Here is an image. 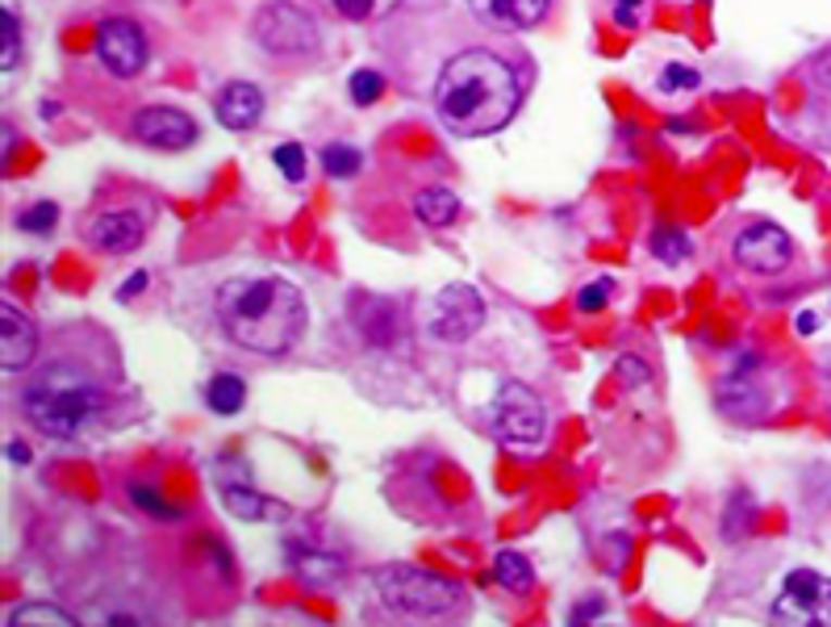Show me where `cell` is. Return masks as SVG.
Wrapping results in <instances>:
<instances>
[{
  "label": "cell",
  "instance_id": "6da1fadb",
  "mask_svg": "<svg viewBox=\"0 0 831 627\" xmlns=\"http://www.w3.org/2000/svg\"><path fill=\"white\" fill-rule=\"evenodd\" d=\"M522 101L518 76L493 51H459L443 63L435 80V113L456 138L498 135Z\"/></svg>",
  "mask_w": 831,
  "mask_h": 627
},
{
  "label": "cell",
  "instance_id": "7a4b0ae2",
  "mask_svg": "<svg viewBox=\"0 0 831 627\" xmlns=\"http://www.w3.org/2000/svg\"><path fill=\"white\" fill-rule=\"evenodd\" d=\"M217 323L235 348L285 355L305 330V301L285 276H235L214 298Z\"/></svg>",
  "mask_w": 831,
  "mask_h": 627
},
{
  "label": "cell",
  "instance_id": "3957f363",
  "mask_svg": "<svg viewBox=\"0 0 831 627\" xmlns=\"http://www.w3.org/2000/svg\"><path fill=\"white\" fill-rule=\"evenodd\" d=\"M22 414L51 439H80L105 414V385L88 368L51 364L22 389Z\"/></svg>",
  "mask_w": 831,
  "mask_h": 627
},
{
  "label": "cell",
  "instance_id": "277c9868",
  "mask_svg": "<svg viewBox=\"0 0 831 627\" xmlns=\"http://www.w3.org/2000/svg\"><path fill=\"white\" fill-rule=\"evenodd\" d=\"M373 586L389 611L414 615V619H443L464 606L456 581L430 569H414V565H380L373 573Z\"/></svg>",
  "mask_w": 831,
  "mask_h": 627
},
{
  "label": "cell",
  "instance_id": "5b68a950",
  "mask_svg": "<svg viewBox=\"0 0 831 627\" xmlns=\"http://www.w3.org/2000/svg\"><path fill=\"white\" fill-rule=\"evenodd\" d=\"M255 42L268 51V55H314L318 51V26L314 17L293 4V0H272L255 13L251 22Z\"/></svg>",
  "mask_w": 831,
  "mask_h": 627
},
{
  "label": "cell",
  "instance_id": "8992f818",
  "mask_svg": "<svg viewBox=\"0 0 831 627\" xmlns=\"http://www.w3.org/2000/svg\"><path fill=\"white\" fill-rule=\"evenodd\" d=\"M769 615L790 627H831V577L815 569L785 573Z\"/></svg>",
  "mask_w": 831,
  "mask_h": 627
},
{
  "label": "cell",
  "instance_id": "52a82bcc",
  "mask_svg": "<svg viewBox=\"0 0 831 627\" xmlns=\"http://www.w3.org/2000/svg\"><path fill=\"white\" fill-rule=\"evenodd\" d=\"M489 418H493L498 439L509 443V448H531V443H539L543 431H547L543 402H539L527 385H518V381H506L502 389H498Z\"/></svg>",
  "mask_w": 831,
  "mask_h": 627
},
{
  "label": "cell",
  "instance_id": "ba28073f",
  "mask_svg": "<svg viewBox=\"0 0 831 627\" xmlns=\"http://www.w3.org/2000/svg\"><path fill=\"white\" fill-rule=\"evenodd\" d=\"M484 323V301L468 285H448L435 305H430V335L443 343H464L473 339Z\"/></svg>",
  "mask_w": 831,
  "mask_h": 627
},
{
  "label": "cell",
  "instance_id": "9c48e42d",
  "mask_svg": "<svg viewBox=\"0 0 831 627\" xmlns=\"http://www.w3.org/2000/svg\"><path fill=\"white\" fill-rule=\"evenodd\" d=\"M97 55H101L109 76L130 80L147 67V34L130 17H105L97 29Z\"/></svg>",
  "mask_w": 831,
  "mask_h": 627
},
{
  "label": "cell",
  "instance_id": "30bf717a",
  "mask_svg": "<svg viewBox=\"0 0 831 627\" xmlns=\"http://www.w3.org/2000/svg\"><path fill=\"white\" fill-rule=\"evenodd\" d=\"M790 251H794V247H790V235H785L781 226H773V222H752V226H744V230L735 235V243H731L735 264L760 276L781 273V268L790 264Z\"/></svg>",
  "mask_w": 831,
  "mask_h": 627
},
{
  "label": "cell",
  "instance_id": "8fae6325",
  "mask_svg": "<svg viewBox=\"0 0 831 627\" xmlns=\"http://www.w3.org/2000/svg\"><path fill=\"white\" fill-rule=\"evenodd\" d=\"M351 318L360 335L373 348H398L405 335V314L393 298H373V293H355L351 298Z\"/></svg>",
  "mask_w": 831,
  "mask_h": 627
},
{
  "label": "cell",
  "instance_id": "7c38bea8",
  "mask_svg": "<svg viewBox=\"0 0 831 627\" xmlns=\"http://www.w3.org/2000/svg\"><path fill=\"white\" fill-rule=\"evenodd\" d=\"M135 138L155 147V151H185L197 142V122L180 110L151 105V110L135 113Z\"/></svg>",
  "mask_w": 831,
  "mask_h": 627
},
{
  "label": "cell",
  "instance_id": "4fadbf2b",
  "mask_svg": "<svg viewBox=\"0 0 831 627\" xmlns=\"http://www.w3.org/2000/svg\"><path fill=\"white\" fill-rule=\"evenodd\" d=\"M34 355H38V327L29 323L13 301H4L0 305V364H4V373L29 368Z\"/></svg>",
  "mask_w": 831,
  "mask_h": 627
},
{
  "label": "cell",
  "instance_id": "5bb4252c",
  "mask_svg": "<svg viewBox=\"0 0 831 627\" xmlns=\"http://www.w3.org/2000/svg\"><path fill=\"white\" fill-rule=\"evenodd\" d=\"M142 235H147V222L138 218L135 210H105L97 214L92 226H88V243L105 255H126V251H138L142 247Z\"/></svg>",
  "mask_w": 831,
  "mask_h": 627
},
{
  "label": "cell",
  "instance_id": "9a60e30c",
  "mask_svg": "<svg viewBox=\"0 0 831 627\" xmlns=\"http://www.w3.org/2000/svg\"><path fill=\"white\" fill-rule=\"evenodd\" d=\"M214 110H217V122H222L226 130H251V126L264 117V92H260L255 84L235 80L217 92Z\"/></svg>",
  "mask_w": 831,
  "mask_h": 627
},
{
  "label": "cell",
  "instance_id": "2e32d148",
  "mask_svg": "<svg viewBox=\"0 0 831 627\" xmlns=\"http://www.w3.org/2000/svg\"><path fill=\"white\" fill-rule=\"evenodd\" d=\"M552 0H473L477 17L493 29H536Z\"/></svg>",
  "mask_w": 831,
  "mask_h": 627
},
{
  "label": "cell",
  "instance_id": "e0dca14e",
  "mask_svg": "<svg viewBox=\"0 0 831 627\" xmlns=\"http://www.w3.org/2000/svg\"><path fill=\"white\" fill-rule=\"evenodd\" d=\"M222 506L235 518H247V523H272V518L289 515V506H280V502H272L264 493H255L251 486L230 481V477H222Z\"/></svg>",
  "mask_w": 831,
  "mask_h": 627
},
{
  "label": "cell",
  "instance_id": "ac0fdd59",
  "mask_svg": "<svg viewBox=\"0 0 831 627\" xmlns=\"http://www.w3.org/2000/svg\"><path fill=\"white\" fill-rule=\"evenodd\" d=\"M715 406L723 410L727 418H735V423H752V418H760L769 402H765V393L756 389V385H744V381H727L719 393H715Z\"/></svg>",
  "mask_w": 831,
  "mask_h": 627
},
{
  "label": "cell",
  "instance_id": "d6986e66",
  "mask_svg": "<svg viewBox=\"0 0 831 627\" xmlns=\"http://www.w3.org/2000/svg\"><path fill=\"white\" fill-rule=\"evenodd\" d=\"M289 565H293L305 581H314V586L339 581V573H343V561H339V556L318 552V548H301V544H289Z\"/></svg>",
  "mask_w": 831,
  "mask_h": 627
},
{
  "label": "cell",
  "instance_id": "ffe728a7",
  "mask_svg": "<svg viewBox=\"0 0 831 627\" xmlns=\"http://www.w3.org/2000/svg\"><path fill=\"white\" fill-rule=\"evenodd\" d=\"M414 214L427 222V226H448V222L459 214V201L452 189H443V185H430L414 197Z\"/></svg>",
  "mask_w": 831,
  "mask_h": 627
},
{
  "label": "cell",
  "instance_id": "44dd1931",
  "mask_svg": "<svg viewBox=\"0 0 831 627\" xmlns=\"http://www.w3.org/2000/svg\"><path fill=\"white\" fill-rule=\"evenodd\" d=\"M493 577H498V586L509 590V594H527L531 586H536V573L527 565V556H518V552H498L493 556Z\"/></svg>",
  "mask_w": 831,
  "mask_h": 627
},
{
  "label": "cell",
  "instance_id": "7402d4cb",
  "mask_svg": "<svg viewBox=\"0 0 831 627\" xmlns=\"http://www.w3.org/2000/svg\"><path fill=\"white\" fill-rule=\"evenodd\" d=\"M242 402H247V385L235 373H217L214 381L205 385V406L214 414H239Z\"/></svg>",
  "mask_w": 831,
  "mask_h": 627
},
{
  "label": "cell",
  "instance_id": "603a6c76",
  "mask_svg": "<svg viewBox=\"0 0 831 627\" xmlns=\"http://www.w3.org/2000/svg\"><path fill=\"white\" fill-rule=\"evenodd\" d=\"M9 624L13 627H29V624L67 627L72 624V615H67L63 606H54V602H26V606H13V611H9Z\"/></svg>",
  "mask_w": 831,
  "mask_h": 627
},
{
  "label": "cell",
  "instance_id": "cb8c5ba5",
  "mask_svg": "<svg viewBox=\"0 0 831 627\" xmlns=\"http://www.w3.org/2000/svg\"><path fill=\"white\" fill-rule=\"evenodd\" d=\"M398 0H326V9L335 13V17H343V22H373L380 13H389Z\"/></svg>",
  "mask_w": 831,
  "mask_h": 627
},
{
  "label": "cell",
  "instance_id": "d4e9b609",
  "mask_svg": "<svg viewBox=\"0 0 831 627\" xmlns=\"http://www.w3.org/2000/svg\"><path fill=\"white\" fill-rule=\"evenodd\" d=\"M22 63V26L13 9H0V67L13 72Z\"/></svg>",
  "mask_w": 831,
  "mask_h": 627
},
{
  "label": "cell",
  "instance_id": "484cf974",
  "mask_svg": "<svg viewBox=\"0 0 831 627\" xmlns=\"http://www.w3.org/2000/svg\"><path fill=\"white\" fill-rule=\"evenodd\" d=\"M318 160H323L326 176H335V180H348V176L360 172V151L348 147V142H330V147H323Z\"/></svg>",
  "mask_w": 831,
  "mask_h": 627
},
{
  "label": "cell",
  "instance_id": "4316f807",
  "mask_svg": "<svg viewBox=\"0 0 831 627\" xmlns=\"http://www.w3.org/2000/svg\"><path fill=\"white\" fill-rule=\"evenodd\" d=\"M647 243H652V255H660L665 264H681L690 255V239L681 230H672V226H656Z\"/></svg>",
  "mask_w": 831,
  "mask_h": 627
},
{
  "label": "cell",
  "instance_id": "83f0119b",
  "mask_svg": "<svg viewBox=\"0 0 831 627\" xmlns=\"http://www.w3.org/2000/svg\"><path fill=\"white\" fill-rule=\"evenodd\" d=\"M348 92L360 110H368V105L380 101V92H385V76H380V72H368V67H360V72H351Z\"/></svg>",
  "mask_w": 831,
  "mask_h": 627
},
{
  "label": "cell",
  "instance_id": "f1b7e54d",
  "mask_svg": "<svg viewBox=\"0 0 831 627\" xmlns=\"http://www.w3.org/2000/svg\"><path fill=\"white\" fill-rule=\"evenodd\" d=\"M54 222H59V205H54V201H34V205H26V210L17 214V230H26V235H51Z\"/></svg>",
  "mask_w": 831,
  "mask_h": 627
},
{
  "label": "cell",
  "instance_id": "f546056e",
  "mask_svg": "<svg viewBox=\"0 0 831 627\" xmlns=\"http://www.w3.org/2000/svg\"><path fill=\"white\" fill-rule=\"evenodd\" d=\"M272 160H276L280 176H285L289 185H301V180H305V147H301V142H280V147L272 151Z\"/></svg>",
  "mask_w": 831,
  "mask_h": 627
},
{
  "label": "cell",
  "instance_id": "4dcf8cb0",
  "mask_svg": "<svg viewBox=\"0 0 831 627\" xmlns=\"http://www.w3.org/2000/svg\"><path fill=\"white\" fill-rule=\"evenodd\" d=\"M697 84H702V76H697L694 67H685V63H665L656 88H660V92H694Z\"/></svg>",
  "mask_w": 831,
  "mask_h": 627
},
{
  "label": "cell",
  "instance_id": "1f68e13d",
  "mask_svg": "<svg viewBox=\"0 0 831 627\" xmlns=\"http://www.w3.org/2000/svg\"><path fill=\"white\" fill-rule=\"evenodd\" d=\"M610 280H593V285H586L581 293H577V310L581 314H597V310H606V301H610Z\"/></svg>",
  "mask_w": 831,
  "mask_h": 627
},
{
  "label": "cell",
  "instance_id": "d6a6232c",
  "mask_svg": "<svg viewBox=\"0 0 831 627\" xmlns=\"http://www.w3.org/2000/svg\"><path fill=\"white\" fill-rule=\"evenodd\" d=\"M130 498H135V506H142V511H151V515H160V518H176L180 511L176 506H167L160 493L151 490V486H130Z\"/></svg>",
  "mask_w": 831,
  "mask_h": 627
},
{
  "label": "cell",
  "instance_id": "836d02e7",
  "mask_svg": "<svg viewBox=\"0 0 831 627\" xmlns=\"http://www.w3.org/2000/svg\"><path fill=\"white\" fill-rule=\"evenodd\" d=\"M740 511H752V498L744 490L731 498V511H727V527H723L727 540H740V536H744V527H752V523H744V518H740Z\"/></svg>",
  "mask_w": 831,
  "mask_h": 627
},
{
  "label": "cell",
  "instance_id": "e575fe53",
  "mask_svg": "<svg viewBox=\"0 0 831 627\" xmlns=\"http://www.w3.org/2000/svg\"><path fill=\"white\" fill-rule=\"evenodd\" d=\"M647 9V0H615V22L618 26H640V13Z\"/></svg>",
  "mask_w": 831,
  "mask_h": 627
},
{
  "label": "cell",
  "instance_id": "d590c367",
  "mask_svg": "<svg viewBox=\"0 0 831 627\" xmlns=\"http://www.w3.org/2000/svg\"><path fill=\"white\" fill-rule=\"evenodd\" d=\"M618 377L631 385V389H640V385H647V368L635 355H622V360H618Z\"/></svg>",
  "mask_w": 831,
  "mask_h": 627
},
{
  "label": "cell",
  "instance_id": "8d00e7d4",
  "mask_svg": "<svg viewBox=\"0 0 831 627\" xmlns=\"http://www.w3.org/2000/svg\"><path fill=\"white\" fill-rule=\"evenodd\" d=\"M597 615H606V602H602V599L577 602V606L568 611V619H572V624H590V619H597Z\"/></svg>",
  "mask_w": 831,
  "mask_h": 627
},
{
  "label": "cell",
  "instance_id": "74e56055",
  "mask_svg": "<svg viewBox=\"0 0 831 627\" xmlns=\"http://www.w3.org/2000/svg\"><path fill=\"white\" fill-rule=\"evenodd\" d=\"M147 280H151V276H147V273H135V276H130V280H126V285H122V293H117V298H122V301H135L138 293L147 289Z\"/></svg>",
  "mask_w": 831,
  "mask_h": 627
},
{
  "label": "cell",
  "instance_id": "f35d334b",
  "mask_svg": "<svg viewBox=\"0 0 831 627\" xmlns=\"http://www.w3.org/2000/svg\"><path fill=\"white\" fill-rule=\"evenodd\" d=\"M4 456H9L13 464H26L29 461V448H26V443H9V448H4Z\"/></svg>",
  "mask_w": 831,
  "mask_h": 627
},
{
  "label": "cell",
  "instance_id": "ab89813d",
  "mask_svg": "<svg viewBox=\"0 0 831 627\" xmlns=\"http://www.w3.org/2000/svg\"><path fill=\"white\" fill-rule=\"evenodd\" d=\"M798 330H803V335L819 330V314H803V318H798Z\"/></svg>",
  "mask_w": 831,
  "mask_h": 627
}]
</instances>
